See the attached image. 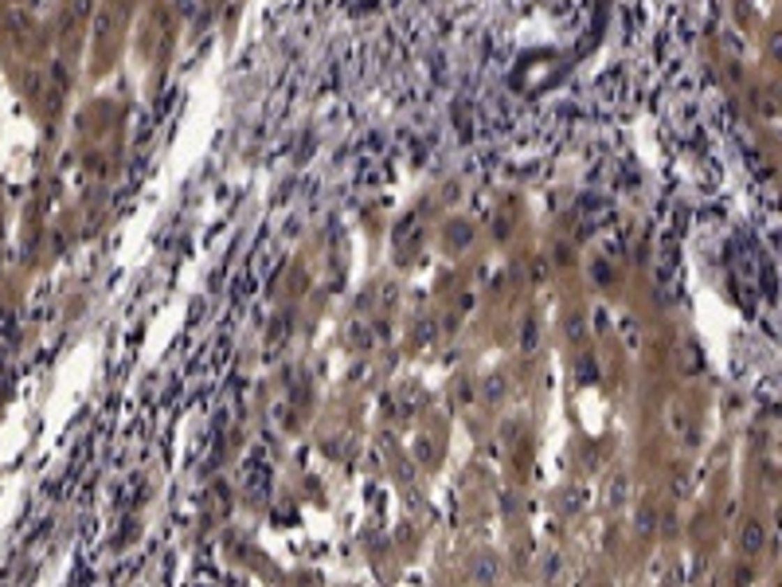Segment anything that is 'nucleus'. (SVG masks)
<instances>
[{
    "label": "nucleus",
    "mask_w": 782,
    "mask_h": 587,
    "mask_svg": "<svg viewBox=\"0 0 782 587\" xmlns=\"http://www.w3.org/2000/svg\"><path fill=\"white\" fill-rule=\"evenodd\" d=\"M474 579H477V584H486V587L493 584V579H497V560H493V556H477V564H474Z\"/></svg>",
    "instance_id": "nucleus-2"
},
{
    "label": "nucleus",
    "mask_w": 782,
    "mask_h": 587,
    "mask_svg": "<svg viewBox=\"0 0 782 587\" xmlns=\"http://www.w3.org/2000/svg\"><path fill=\"white\" fill-rule=\"evenodd\" d=\"M762 540H767V533H762V525L759 521H751V525H743V540H739V548L747 552V556H755L762 548Z\"/></svg>",
    "instance_id": "nucleus-1"
},
{
    "label": "nucleus",
    "mask_w": 782,
    "mask_h": 587,
    "mask_svg": "<svg viewBox=\"0 0 782 587\" xmlns=\"http://www.w3.org/2000/svg\"><path fill=\"white\" fill-rule=\"evenodd\" d=\"M501 392H505V384H501V380H489V399H501Z\"/></svg>",
    "instance_id": "nucleus-4"
},
{
    "label": "nucleus",
    "mask_w": 782,
    "mask_h": 587,
    "mask_svg": "<svg viewBox=\"0 0 782 587\" xmlns=\"http://www.w3.org/2000/svg\"><path fill=\"white\" fill-rule=\"evenodd\" d=\"M767 51H771V59L782 63V31H774L771 40H767Z\"/></svg>",
    "instance_id": "nucleus-3"
}]
</instances>
